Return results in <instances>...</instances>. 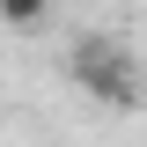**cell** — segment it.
<instances>
[{"label": "cell", "instance_id": "obj_1", "mask_svg": "<svg viewBox=\"0 0 147 147\" xmlns=\"http://www.w3.org/2000/svg\"><path fill=\"white\" fill-rule=\"evenodd\" d=\"M74 81H81L96 103H110V110H132V103H140L132 59L118 52V44H103V37H81V44H74Z\"/></svg>", "mask_w": 147, "mask_h": 147}, {"label": "cell", "instance_id": "obj_2", "mask_svg": "<svg viewBox=\"0 0 147 147\" xmlns=\"http://www.w3.org/2000/svg\"><path fill=\"white\" fill-rule=\"evenodd\" d=\"M44 15H52V0H0V22L7 30H37Z\"/></svg>", "mask_w": 147, "mask_h": 147}]
</instances>
